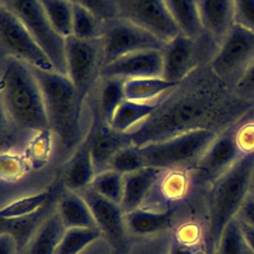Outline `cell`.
<instances>
[{
	"label": "cell",
	"instance_id": "obj_1",
	"mask_svg": "<svg viewBox=\"0 0 254 254\" xmlns=\"http://www.w3.org/2000/svg\"><path fill=\"white\" fill-rule=\"evenodd\" d=\"M190 74L168 94L155 112L129 133L132 144L142 147L183 133L210 128L221 131L217 120L227 107L229 90L210 71L209 76Z\"/></svg>",
	"mask_w": 254,
	"mask_h": 254
},
{
	"label": "cell",
	"instance_id": "obj_2",
	"mask_svg": "<svg viewBox=\"0 0 254 254\" xmlns=\"http://www.w3.org/2000/svg\"><path fill=\"white\" fill-rule=\"evenodd\" d=\"M32 68L42 89L56 157L64 164L88 133L90 106L88 102L82 103L66 74L33 66Z\"/></svg>",
	"mask_w": 254,
	"mask_h": 254
},
{
	"label": "cell",
	"instance_id": "obj_3",
	"mask_svg": "<svg viewBox=\"0 0 254 254\" xmlns=\"http://www.w3.org/2000/svg\"><path fill=\"white\" fill-rule=\"evenodd\" d=\"M0 82L1 113L30 132L50 131L42 89L32 66L13 57H1Z\"/></svg>",
	"mask_w": 254,
	"mask_h": 254
},
{
	"label": "cell",
	"instance_id": "obj_4",
	"mask_svg": "<svg viewBox=\"0 0 254 254\" xmlns=\"http://www.w3.org/2000/svg\"><path fill=\"white\" fill-rule=\"evenodd\" d=\"M253 165L254 153L246 154L208 187L204 238L207 254H213L224 227L249 195Z\"/></svg>",
	"mask_w": 254,
	"mask_h": 254
},
{
	"label": "cell",
	"instance_id": "obj_5",
	"mask_svg": "<svg viewBox=\"0 0 254 254\" xmlns=\"http://www.w3.org/2000/svg\"><path fill=\"white\" fill-rule=\"evenodd\" d=\"M220 131L194 129L173 138L140 147L146 165L163 170L193 169Z\"/></svg>",
	"mask_w": 254,
	"mask_h": 254
},
{
	"label": "cell",
	"instance_id": "obj_6",
	"mask_svg": "<svg viewBox=\"0 0 254 254\" xmlns=\"http://www.w3.org/2000/svg\"><path fill=\"white\" fill-rule=\"evenodd\" d=\"M254 63V33L234 24L207 65L229 90Z\"/></svg>",
	"mask_w": 254,
	"mask_h": 254
},
{
	"label": "cell",
	"instance_id": "obj_7",
	"mask_svg": "<svg viewBox=\"0 0 254 254\" xmlns=\"http://www.w3.org/2000/svg\"><path fill=\"white\" fill-rule=\"evenodd\" d=\"M28 30L50 58L56 71L66 74L64 39L51 26L39 0H0Z\"/></svg>",
	"mask_w": 254,
	"mask_h": 254
},
{
	"label": "cell",
	"instance_id": "obj_8",
	"mask_svg": "<svg viewBox=\"0 0 254 254\" xmlns=\"http://www.w3.org/2000/svg\"><path fill=\"white\" fill-rule=\"evenodd\" d=\"M66 75L75 86L82 103L93 92L103 65L101 38L81 40L73 36L64 39Z\"/></svg>",
	"mask_w": 254,
	"mask_h": 254
},
{
	"label": "cell",
	"instance_id": "obj_9",
	"mask_svg": "<svg viewBox=\"0 0 254 254\" xmlns=\"http://www.w3.org/2000/svg\"><path fill=\"white\" fill-rule=\"evenodd\" d=\"M165 44L135 24L120 17L116 18L104 23L101 37L103 65L133 53L148 50L162 51Z\"/></svg>",
	"mask_w": 254,
	"mask_h": 254
},
{
	"label": "cell",
	"instance_id": "obj_10",
	"mask_svg": "<svg viewBox=\"0 0 254 254\" xmlns=\"http://www.w3.org/2000/svg\"><path fill=\"white\" fill-rule=\"evenodd\" d=\"M0 50L1 57H13L36 68L56 70L38 42L21 22L2 6H0Z\"/></svg>",
	"mask_w": 254,
	"mask_h": 254
},
{
	"label": "cell",
	"instance_id": "obj_11",
	"mask_svg": "<svg viewBox=\"0 0 254 254\" xmlns=\"http://www.w3.org/2000/svg\"><path fill=\"white\" fill-rule=\"evenodd\" d=\"M242 115L219 132L194 168L191 169L200 184L209 187L246 155L240 149L236 138Z\"/></svg>",
	"mask_w": 254,
	"mask_h": 254
},
{
	"label": "cell",
	"instance_id": "obj_12",
	"mask_svg": "<svg viewBox=\"0 0 254 254\" xmlns=\"http://www.w3.org/2000/svg\"><path fill=\"white\" fill-rule=\"evenodd\" d=\"M207 42L212 41L206 35L199 39H194L183 33L168 41L162 50V76L175 82L186 80L199 68L200 61L204 57V48L216 51L213 47L202 48L201 45Z\"/></svg>",
	"mask_w": 254,
	"mask_h": 254
},
{
	"label": "cell",
	"instance_id": "obj_13",
	"mask_svg": "<svg viewBox=\"0 0 254 254\" xmlns=\"http://www.w3.org/2000/svg\"><path fill=\"white\" fill-rule=\"evenodd\" d=\"M119 17L150 32L164 43L181 33L165 0H116Z\"/></svg>",
	"mask_w": 254,
	"mask_h": 254
},
{
	"label": "cell",
	"instance_id": "obj_14",
	"mask_svg": "<svg viewBox=\"0 0 254 254\" xmlns=\"http://www.w3.org/2000/svg\"><path fill=\"white\" fill-rule=\"evenodd\" d=\"M77 192L86 201L103 237L115 249H119L126 233L124 212L120 204L102 196L89 186Z\"/></svg>",
	"mask_w": 254,
	"mask_h": 254
},
{
	"label": "cell",
	"instance_id": "obj_15",
	"mask_svg": "<svg viewBox=\"0 0 254 254\" xmlns=\"http://www.w3.org/2000/svg\"><path fill=\"white\" fill-rule=\"evenodd\" d=\"M90 109V153L95 173L98 174L109 170L114 156L132 142L129 134L115 131L100 118L94 103Z\"/></svg>",
	"mask_w": 254,
	"mask_h": 254
},
{
	"label": "cell",
	"instance_id": "obj_16",
	"mask_svg": "<svg viewBox=\"0 0 254 254\" xmlns=\"http://www.w3.org/2000/svg\"><path fill=\"white\" fill-rule=\"evenodd\" d=\"M162 51L148 50L126 55L107 64L100 71V77H113L123 80L162 76Z\"/></svg>",
	"mask_w": 254,
	"mask_h": 254
},
{
	"label": "cell",
	"instance_id": "obj_17",
	"mask_svg": "<svg viewBox=\"0 0 254 254\" xmlns=\"http://www.w3.org/2000/svg\"><path fill=\"white\" fill-rule=\"evenodd\" d=\"M204 34L218 48L234 26L232 0H197Z\"/></svg>",
	"mask_w": 254,
	"mask_h": 254
},
{
	"label": "cell",
	"instance_id": "obj_18",
	"mask_svg": "<svg viewBox=\"0 0 254 254\" xmlns=\"http://www.w3.org/2000/svg\"><path fill=\"white\" fill-rule=\"evenodd\" d=\"M90 127L84 141L64 163L62 184L65 190L78 191L88 187L96 175L90 153Z\"/></svg>",
	"mask_w": 254,
	"mask_h": 254
},
{
	"label": "cell",
	"instance_id": "obj_19",
	"mask_svg": "<svg viewBox=\"0 0 254 254\" xmlns=\"http://www.w3.org/2000/svg\"><path fill=\"white\" fill-rule=\"evenodd\" d=\"M166 170L146 166L123 175V197L120 206L125 213L139 208L149 190Z\"/></svg>",
	"mask_w": 254,
	"mask_h": 254
},
{
	"label": "cell",
	"instance_id": "obj_20",
	"mask_svg": "<svg viewBox=\"0 0 254 254\" xmlns=\"http://www.w3.org/2000/svg\"><path fill=\"white\" fill-rule=\"evenodd\" d=\"M56 210L66 229L98 228L86 201L77 191L64 189L58 198Z\"/></svg>",
	"mask_w": 254,
	"mask_h": 254
},
{
	"label": "cell",
	"instance_id": "obj_21",
	"mask_svg": "<svg viewBox=\"0 0 254 254\" xmlns=\"http://www.w3.org/2000/svg\"><path fill=\"white\" fill-rule=\"evenodd\" d=\"M66 228L55 209L47 216L21 254H56Z\"/></svg>",
	"mask_w": 254,
	"mask_h": 254
},
{
	"label": "cell",
	"instance_id": "obj_22",
	"mask_svg": "<svg viewBox=\"0 0 254 254\" xmlns=\"http://www.w3.org/2000/svg\"><path fill=\"white\" fill-rule=\"evenodd\" d=\"M182 82H175L163 76L128 79L124 82L125 99L137 102H152L166 97Z\"/></svg>",
	"mask_w": 254,
	"mask_h": 254
},
{
	"label": "cell",
	"instance_id": "obj_23",
	"mask_svg": "<svg viewBox=\"0 0 254 254\" xmlns=\"http://www.w3.org/2000/svg\"><path fill=\"white\" fill-rule=\"evenodd\" d=\"M164 98L152 102L125 99L114 111L108 125L117 132L129 134L155 112Z\"/></svg>",
	"mask_w": 254,
	"mask_h": 254
},
{
	"label": "cell",
	"instance_id": "obj_24",
	"mask_svg": "<svg viewBox=\"0 0 254 254\" xmlns=\"http://www.w3.org/2000/svg\"><path fill=\"white\" fill-rule=\"evenodd\" d=\"M125 80L113 77H100L94 90V105L100 118L109 123L114 111L125 100Z\"/></svg>",
	"mask_w": 254,
	"mask_h": 254
},
{
	"label": "cell",
	"instance_id": "obj_25",
	"mask_svg": "<svg viewBox=\"0 0 254 254\" xmlns=\"http://www.w3.org/2000/svg\"><path fill=\"white\" fill-rule=\"evenodd\" d=\"M165 2L181 33L194 39L205 36L199 18L197 0H165Z\"/></svg>",
	"mask_w": 254,
	"mask_h": 254
},
{
	"label": "cell",
	"instance_id": "obj_26",
	"mask_svg": "<svg viewBox=\"0 0 254 254\" xmlns=\"http://www.w3.org/2000/svg\"><path fill=\"white\" fill-rule=\"evenodd\" d=\"M54 209H50L49 206L46 205L37 212L26 216L16 218L0 217L1 232L11 234L16 239L22 252L40 225Z\"/></svg>",
	"mask_w": 254,
	"mask_h": 254
},
{
	"label": "cell",
	"instance_id": "obj_27",
	"mask_svg": "<svg viewBox=\"0 0 254 254\" xmlns=\"http://www.w3.org/2000/svg\"><path fill=\"white\" fill-rule=\"evenodd\" d=\"M173 212H151L137 208L124 214L126 229L134 234L146 235L162 231L170 226Z\"/></svg>",
	"mask_w": 254,
	"mask_h": 254
},
{
	"label": "cell",
	"instance_id": "obj_28",
	"mask_svg": "<svg viewBox=\"0 0 254 254\" xmlns=\"http://www.w3.org/2000/svg\"><path fill=\"white\" fill-rule=\"evenodd\" d=\"M0 123L1 154L25 152L32 139L38 134L20 127L3 113H1Z\"/></svg>",
	"mask_w": 254,
	"mask_h": 254
},
{
	"label": "cell",
	"instance_id": "obj_29",
	"mask_svg": "<svg viewBox=\"0 0 254 254\" xmlns=\"http://www.w3.org/2000/svg\"><path fill=\"white\" fill-rule=\"evenodd\" d=\"M53 29L64 39L71 36L73 2L71 0H39Z\"/></svg>",
	"mask_w": 254,
	"mask_h": 254
},
{
	"label": "cell",
	"instance_id": "obj_30",
	"mask_svg": "<svg viewBox=\"0 0 254 254\" xmlns=\"http://www.w3.org/2000/svg\"><path fill=\"white\" fill-rule=\"evenodd\" d=\"M104 23L89 10L73 2L71 36L81 40L100 39Z\"/></svg>",
	"mask_w": 254,
	"mask_h": 254
},
{
	"label": "cell",
	"instance_id": "obj_31",
	"mask_svg": "<svg viewBox=\"0 0 254 254\" xmlns=\"http://www.w3.org/2000/svg\"><path fill=\"white\" fill-rule=\"evenodd\" d=\"M213 254H254L235 216L224 227Z\"/></svg>",
	"mask_w": 254,
	"mask_h": 254
},
{
	"label": "cell",
	"instance_id": "obj_32",
	"mask_svg": "<svg viewBox=\"0 0 254 254\" xmlns=\"http://www.w3.org/2000/svg\"><path fill=\"white\" fill-rule=\"evenodd\" d=\"M51 198L52 192L50 190L20 197L3 206L0 210V217L16 218L35 213L46 206Z\"/></svg>",
	"mask_w": 254,
	"mask_h": 254
},
{
	"label": "cell",
	"instance_id": "obj_33",
	"mask_svg": "<svg viewBox=\"0 0 254 254\" xmlns=\"http://www.w3.org/2000/svg\"><path fill=\"white\" fill-rule=\"evenodd\" d=\"M103 237L98 228H67L57 248L56 254H78L87 245Z\"/></svg>",
	"mask_w": 254,
	"mask_h": 254
},
{
	"label": "cell",
	"instance_id": "obj_34",
	"mask_svg": "<svg viewBox=\"0 0 254 254\" xmlns=\"http://www.w3.org/2000/svg\"><path fill=\"white\" fill-rule=\"evenodd\" d=\"M89 187L102 196L118 204L123 197V175L114 171L106 170L94 176Z\"/></svg>",
	"mask_w": 254,
	"mask_h": 254
},
{
	"label": "cell",
	"instance_id": "obj_35",
	"mask_svg": "<svg viewBox=\"0 0 254 254\" xmlns=\"http://www.w3.org/2000/svg\"><path fill=\"white\" fill-rule=\"evenodd\" d=\"M146 166L147 165L140 147L134 144H130L122 148L114 156L110 164V169L125 175L138 171Z\"/></svg>",
	"mask_w": 254,
	"mask_h": 254
},
{
	"label": "cell",
	"instance_id": "obj_36",
	"mask_svg": "<svg viewBox=\"0 0 254 254\" xmlns=\"http://www.w3.org/2000/svg\"><path fill=\"white\" fill-rule=\"evenodd\" d=\"M237 142L244 154L254 153V113L253 106L242 115L236 134Z\"/></svg>",
	"mask_w": 254,
	"mask_h": 254
},
{
	"label": "cell",
	"instance_id": "obj_37",
	"mask_svg": "<svg viewBox=\"0 0 254 254\" xmlns=\"http://www.w3.org/2000/svg\"><path fill=\"white\" fill-rule=\"evenodd\" d=\"M86 8L103 22L119 18L116 0H71Z\"/></svg>",
	"mask_w": 254,
	"mask_h": 254
},
{
	"label": "cell",
	"instance_id": "obj_38",
	"mask_svg": "<svg viewBox=\"0 0 254 254\" xmlns=\"http://www.w3.org/2000/svg\"><path fill=\"white\" fill-rule=\"evenodd\" d=\"M25 170V161L21 154H1V177L2 180H16Z\"/></svg>",
	"mask_w": 254,
	"mask_h": 254
},
{
	"label": "cell",
	"instance_id": "obj_39",
	"mask_svg": "<svg viewBox=\"0 0 254 254\" xmlns=\"http://www.w3.org/2000/svg\"><path fill=\"white\" fill-rule=\"evenodd\" d=\"M234 23L254 33V0H232Z\"/></svg>",
	"mask_w": 254,
	"mask_h": 254
},
{
	"label": "cell",
	"instance_id": "obj_40",
	"mask_svg": "<svg viewBox=\"0 0 254 254\" xmlns=\"http://www.w3.org/2000/svg\"><path fill=\"white\" fill-rule=\"evenodd\" d=\"M232 92L240 101L254 104V63L238 80Z\"/></svg>",
	"mask_w": 254,
	"mask_h": 254
},
{
	"label": "cell",
	"instance_id": "obj_41",
	"mask_svg": "<svg viewBox=\"0 0 254 254\" xmlns=\"http://www.w3.org/2000/svg\"><path fill=\"white\" fill-rule=\"evenodd\" d=\"M170 254H207L205 245L197 243H186L180 239L173 240Z\"/></svg>",
	"mask_w": 254,
	"mask_h": 254
},
{
	"label": "cell",
	"instance_id": "obj_42",
	"mask_svg": "<svg viewBox=\"0 0 254 254\" xmlns=\"http://www.w3.org/2000/svg\"><path fill=\"white\" fill-rule=\"evenodd\" d=\"M236 217L251 226H254V197L250 194L247 196L242 206L240 207Z\"/></svg>",
	"mask_w": 254,
	"mask_h": 254
},
{
	"label": "cell",
	"instance_id": "obj_43",
	"mask_svg": "<svg viewBox=\"0 0 254 254\" xmlns=\"http://www.w3.org/2000/svg\"><path fill=\"white\" fill-rule=\"evenodd\" d=\"M0 254H21V249L16 239L9 233L0 234Z\"/></svg>",
	"mask_w": 254,
	"mask_h": 254
},
{
	"label": "cell",
	"instance_id": "obj_44",
	"mask_svg": "<svg viewBox=\"0 0 254 254\" xmlns=\"http://www.w3.org/2000/svg\"><path fill=\"white\" fill-rule=\"evenodd\" d=\"M239 222H240V226H241V230L243 232V235H244L247 243L249 244L250 248L254 252V226H251V225H249L247 223H244L240 220H239Z\"/></svg>",
	"mask_w": 254,
	"mask_h": 254
},
{
	"label": "cell",
	"instance_id": "obj_45",
	"mask_svg": "<svg viewBox=\"0 0 254 254\" xmlns=\"http://www.w3.org/2000/svg\"><path fill=\"white\" fill-rule=\"evenodd\" d=\"M254 193V165L251 171V176H250V184H249V194Z\"/></svg>",
	"mask_w": 254,
	"mask_h": 254
},
{
	"label": "cell",
	"instance_id": "obj_46",
	"mask_svg": "<svg viewBox=\"0 0 254 254\" xmlns=\"http://www.w3.org/2000/svg\"><path fill=\"white\" fill-rule=\"evenodd\" d=\"M112 254H120V250L119 249H115V251Z\"/></svg>",
	"mask_w": 254,
	"mask_h": 254
},
{
	"label": "cell",
	"instance_id": "obj_47",
	"mask_svg": "<svg viewBox=\"0 0 254 254\" xmlns=\"http://www.w3.org/2000/svg\"><path fill=\"white\" fill-rule=\"evenodd\" d=\"M250 195H251V196H253V197H254V193H253V194H250Z\"/></svg>",
	"mask_w": 254,
	"mask_h": 254
},
{
	"label": "cell",
	"instance_id": "obj_48",
	"mask_svg": "<svg viewBox=\"0 0 254 254\" xmlns=\"http://www.w3.org/2000/svg\"><path fill=\"white\" fill-rule=\"evenodd\" d=\"M253 113H254V104H253Z\"/></svg>",
	"mask_w": 254,
	"mask_h": 254
}]
</instances>
